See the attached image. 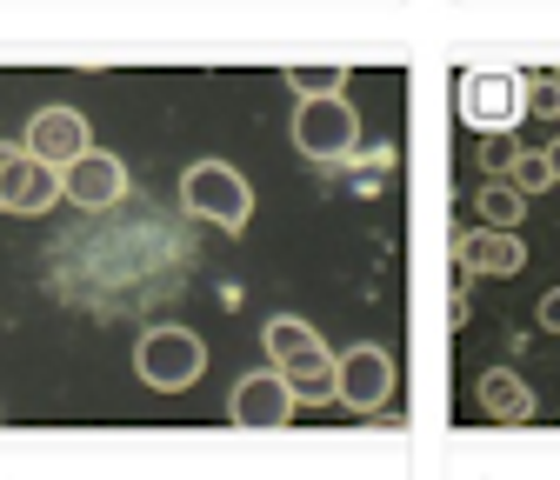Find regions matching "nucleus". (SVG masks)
I'll list each match as a JSON object with an SVG mask.
<instances>
[{"label":"nucleus","mask_w":560,"mask_h":480,"mask_svg":"<svg viewBox=\"0 0 560 480\" xmlns=\"http://www.w3.org/2000/svg\"><path fill=\"white\" fill-rule=\"evenodd\" d=\"M267 367L288 381V394L307 407V400H334V348L320 340V327L294 320V314H273L267 320Z\"/></svg>","instance_id":"f257e3e1"},{"label":"nucleus","mask_w":560,"mask_h":480,"mask_svg":"<svg viewBox=\"0 0 560 480\" xmlns=\"http://www.w3.org/2000/svg\"><path fill=\"white\" fill-rule=\"evenodd\" d=\"M294 148L320 167H347L368 154V133H361V114L347 94H301L294 107Z\"/></svg>","instance_id":"f03ea898"},{"label":"nucleus","mask_w":560,"mask_h":480,"mask_svg":"<svg viewBox=\"0 0 560 480\" xmlns=\"http://www.w3.org/2000/svg\"><path fill=\"white\" fill-rule=\"evenodd\" d=\"M180 208H187L194 221H207V227H221V234H241V227L254 221V187H247V174L228 167V161H194V167L180 174Z\"/></svg>","instance_id":"7ed1b4c3"},{"label":"nucleus","mask_w":560,"mask_h":480,"mask_svg":"<svg viewBox=\"0 0 560 480\" xmlns=\"http://www.w3.org/2000/svg\"><path fill=\"white\" fill-rule=\"evenodd\" d=\"M133 374L148 381L154 394H187L207 374V340L194 327L161 320V327H148V333L133 340Z\"/></svg>","instance_id":"20e7f679"},{"label":"nucleus","mask_w":560,"mask_h":480,"mask_svg":"<svg viewBox=\"0 0 560 480\" xmlns=\"http://www.w3.org/2000/svg\"><path fill=\"white\" fill-rule=\"evenodd\" d=\"M454 107L480 133H514L527 120V74H508V67H474V74H460V87H454Z\"/></svg>","instance_id":"39448f33"},{"label":"nucleus","mask_w":560,"mask_h":480,"mask_svg":"<svg viewBox=\"0 0 560 480\" xmlns=\"http://www.w3.org/2000/svg\"><path fill=\"white\" fill-rule=\"evenodd\" d=\"M334 400L347 414H381L394 400V354L381 340H354L347 354H334Z\"/></svg>","instance_id":"423d86ee"},{"label":"nucleus","mask_w":560,"mask_h":480,"mask_svg":"<svg viewBox=\"0 0 560 480\" xmlns=\"http://www.w3.org/2000/svg\"><path fill=\"white\" fill-rule=\"evenodd\" d=\"M60 200H74V208H88V214H107V208L127 200V167L107 148H88V154H74L60 167Z\"/></svg>","instance_id":"0eeeda50"},{"label":"nucleus","mask_w":560,"mask_h":480,"mask_svg":"<svg viewBox=\"0 0 560 480\" xmlns=\"http://www.w3.org/2000/svg\"><path fill=\"white\" fill-rule=\"evenodd\" d=\"M60 200V167L34 161L27 148H0V214H47Z\"/></svg>","instance_id":"6e6552de"},{"label":"nucleus","mask_w":560,"mask_h":480,"mask_svg":"<svg viewBox=\"0 0 560 480\" xmlns=\"http://www.w3.org/2000/svg\"><path fill=\"white\" fill-rule=\"evenodd\" d=\"M34 161H47V167H67L74 154H88L94 148V127H88V114L81 107H40L34 120H27V141H21Z\"/></svg>","instance_id":"1a4fd4ad"},{"label":"nucleus","mask_w":560,"mask_h":480,"mask_svg":"<svg viewBox=\"0 0 560 480\" xmlns=\"http://www.w3.org/2000/svg\"><path fill=\"white\" fill-rule=\"evenodd\" d=\"M294 394H288V381H280L273 367L267 374H247L234 394H228V414H234V428H288L294 421Z\"/></svg>","instance_id":"9d476101"},{"label":"nucleus","mask_w":560,"mask_h":480,"mask_svg":"<svg viewBox=\"0 0 560 480\" xmlns=\"http://www.w3.org/2000/svg\"><path fill=\"white\" fill-rule=\"evenodd\" d=\"M460 267L467 273H521L527 267V247H521V234L514 227H480V234H460Z\"/></svg>","instance_id":"9b49d317"},{"label":"nucleus","mask_w":560,"mask_h":480,"mask_svg":"<svg viewBox=\"0 0 560 480\" xmlns=\"http://www.w3.org/2000/svg\"><path fill=\"white\" fill-rule=\"evenodd\" d=\"M480 414L487 421H527L534 414V387L521 381V374H508V367H494V374H480Z\"/></svg>","instance_id":"f8f14e48"},{"label":"nucleus","mask_w":560,"mask_h":480,"mask_svg":"<svg viewBox=\"0 0 560 480\" xmlns=\"http://www.w3.org/2000/svg\"><path fill=\"white\" fill-rule=\"evenodd\" d=\"M474 208H480V227H521L534 200H527L508 174H487V180H480V194H474Z\"/></svg>","instance_id":"ddd939ff"},{"label":"nucleus","mask_w":560,"mask_h":480,"mask_svg":"<svg viewBox=\"0 0 560 480\" xmlns=\"http://www.w3.org/2000/svg\"><path fill=\"white\" fill-rule=\"evenodd\" d=\"M508 180H514L527 200H534V194H547V187H553V174H547V154H540V148H521V154L508 161Z\"/></svg>","instance_id":"4468645a"},{"label":"nucleus","mask_w":560,"mask_h":480,"mask_svg":"<svg viewBox=\"0 0 560 480\" xmlns=\"http://www.w3.org/2000/svg\"><path fill=\"white\" fill-rule=\"evenodd\" d=\"M288 87H301V94H340L347 87V67H288Z\"/></svg>","instance_id":"2eb2a0df"},{"label":"nucleus","mask_w":560,"mask_h":480,"mask_svg":"<svg viewBox=\"0 0 560 480\" xmlns=\"http://www.w3.org/2000/svg\"><path fill=\"white\" fill-rule=\"evenodd\" d=\"M527 114L560 120V74H534V81H527Z\"/></svg>","instance_id":"dca6fc26"},{"label":"nucleus","mask_w":560,"mask_h":480,"mask_svg":"<svg viewBox=\"0 0 560 480\" xmlns=\"http://www.w3.org/2000/svg\"><path fill=\"white\" fill-rule=\"evenodd\" d=\"M521 154V141H514V133H487V141H480V167L487 174H508V161Z\"/></svg>","instance_id":"f3484780"},{"label":"nucleus","mask_w":560,"mask_h":480,"mask_svg":"<svg viewBox=\"0 0 560 480\" xmlns=\"http://www.w3.org/2000/svg\"><path fill=\"white\" fill-rule=\"evenodd\" d=\"M534 320H540V333H560V288H553V294H540Z\"/></svg>","instance_id":"a211bd4d"},{"label":"nucleus","mask_w":560,"mask_h":480,"mask_svg":"<svg viewBox=\"0 0 560 480\" xmlns=\"http://www.w3.org/2000/svg\"><path fill=\"white\" fill-rule=\"evenodd\" d=\"M540 154H547V174H553V187H560V141H553V148H540Z\"/></svg>","instance_id":"6ab92c4d"}]
</instances>
